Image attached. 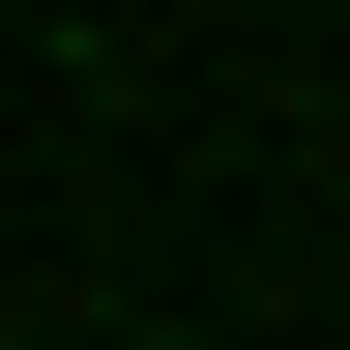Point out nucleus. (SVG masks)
I'll return each instance as SVG.
<instances>
[{"instance_id": "nucleus-1", "label": "nucleus", "mask_w": 350, "mask_h": 350, "mask_svg": "<svg viewBox=\"0 0 350 350\" xmlns=\"http://www.w3.org/2000/svg\"><path fill=\"white\" fill-rule=\"evenodd\" d=\"M175 350H204V321H175Z\"/></svg>"}]
</instances>
